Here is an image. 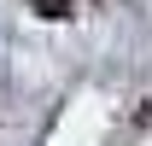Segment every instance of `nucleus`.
<instances>
[{"mask_svg":"<svg viewBox=\"0 0 152 146\" xmlns=\"http://www.w3.org/2000/svg\"><path fill=\"white\" fill-rule=\"evenodd\" d=\"M41 6H47V18H64V6H70V0H41Z\"/></svg>","mask_w":152,"mask_h":146,"instance_id":"f257e3e1","label":"nucleus"}]
</instances>
